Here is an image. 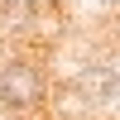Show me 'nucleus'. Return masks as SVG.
Segmentation results:
<instances>
[{"label":"nucleus","mask_w":120,"mask_h":120,"mask_svg":"<svg viewBox=\"0 0 120 120\" xmlns=\"http://www.w3.org/2000/svg\"><path fill=\"white\" fill-rule=\"evenodd\" d=\"M34 15H38L34 0H0V34H24Z\"/></svg>","instance_id":"nucleus-2"},{"label":"nucleus","mask_w":120,"mask_h":120,"mask_svg":"<svg viewBox=\"0 0 120 120\" xmlns=\"http://www.w3.org/2000/svg\"><path fill=\"white\" fill-rule=\"evenodd\" d=\"M38 101H43V72L34 63L15 58L0 67V106L5 111H34Z\"/></svg>","instance_id":"nucleus-1"}]
</instances>
